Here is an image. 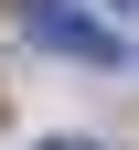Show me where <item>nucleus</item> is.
<instances>
[{"instance_id": "nucleus-1", "label": "nucleus", "mask_w": 139, "mask_h": 150, "mask_svg": "<svg viewBox=\"0 0 139 150\" xmlns=\"http://www.w3.org/2000/svg\"><path fill=\"white\" fill-rule=\"evenodd\" d=\"M11 11H22V32H32L43 54H75V64H118V54H128L118 22H96L86 0H11Z\"/></svg>"}, {"instance_id": "nucleus-3", "label": "nucleus", "mask_w": 139, "mask_h": 150, "mask_svg": "<svg viewBox=\"0 0 139 150\" xmlns=\"http://www.w3.org/2000/svg\"><path fill=\"white\" fill-rule=\"evenodd\" d=\"M128 11H139V0H128Z\"/></svg>"}, {"instance_id": "nucleus-2", "label": "nucleus", "mask_w": 139, "mask_h": 150, "mask_svg": "<svg viewBox=\"0 0 139 150\" xmlns=\"http://www.w3.org/2000/svg\"><path fill=\"white\" fill-rule=\"evenodd\" d=\"M43 150H86V139H43Z\"/></svg>"}]
</instances>
